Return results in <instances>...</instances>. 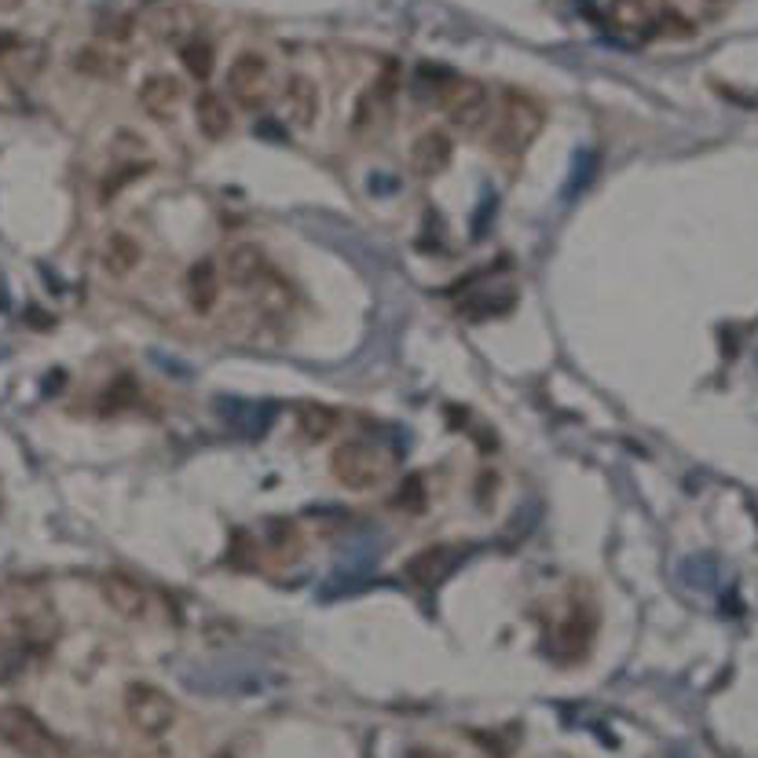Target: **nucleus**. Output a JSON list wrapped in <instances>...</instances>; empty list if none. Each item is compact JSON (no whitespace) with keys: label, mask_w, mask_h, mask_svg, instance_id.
Segmentation results:
<instances>
[{"label":"nucleus","mask_w":758,"mask_h":758,"mask_svg":"<svg viewBox=\"0 0 758 758\" xmlns=\"http://www.w3.org/2000/svg\"><path fill=\"white\" fill-rule=\"evenodd\" d=\"M543 125H546L543 103L532 100V95L521 89H506L503 110H498V121H495L492 137H487L492 154L503 158V162H513V158H521L535 143Z\"/></svg>","instance_id":"nucleus-1"},{"label":"nucleus","mask_w":758,"mask_h":758,"mask_svg":"<svg viewBox=\"0 0 758 758\" xmlns=\"http://www.w3.org/2000/svg\"><path fill=\"white\" fill-rule=\"evenodd\" d=\"M0 744L22 758H59L63 744L30 707L22 704H0Z\"/></svg>","instance_id":"nucleus-2"},{"label":"nucleus","mask_w":758,"mask_h":758,"mask_svg":"<svg viewBox=\"0 0 758 758\" xmlns=\"http://www.w3.org/2000/svg\"><path fill=\"white\" fill-rule=\"evenodd\" d=\"M125 718L143 737H165L176 722V704L165 689L151 681H129L125 686Z\"/></svg>","instance_id":"nucleus-3"},{"label":"nucleus","mask_w":758,"mask_h":758,"mask_svg":"<svg viewBox=\"0 0 758 758\" xmlns=\"http://www.w3.org/2000/svg\"><path fill=\"white\" fill-rule=\"evenodd\" d=\"M330 473L348 492H371L385 476V462L366 439H345V444L330 451Z\"/></svg>","instance_id":"nucleus-4"},{"label":"nucleus","mask_w":758,"mask_h":758,"mask_svg":"<svg viewBox=\"0 0 758 758\" xmlns=\"http://www.w3.org/2000/svg\"><path fill=\"white\" fill-rule=\"evenodd\" d=\"M436 107L444 110L447 121L462 132H473L481 121L487 118V89L481 81L458 78V73H447V81L439 84L436 92Z\"/></svg>","instance_id":"nucleus-5"},{"label":"nucleus","mask_w":758,"mask_h":758,"mask_svg":"<svg viewBox=\"0 0 758 758\" xmlns=\"http://www.w3.org/2000/svg\"><path fill=\"white\" fill-rule=\"evenodd\" d=\"M228 95L242 110H261L272 95V67L261 52H239L228 67Z\"/></svg>","instance_id":"nucleus-6"},{"label":"nucleus","mask_w":758,"mask_h":758,"mask_svg":"<svg viewBox=\"0 0 758 758\" xmlns=\"http://www.w3.org/2000/svg\"><path fill=\"white\" fill-rule=\"evenodd\" d=\"M228 283L239 286V290H261L267 283V275H272V267H267V256L261 246H253V242H242V246H231L228 253Z\"/></svg>","instance_id":"nucleus-7"},{"label":"nucleus","mask_w":758,"mask_h":758,"mask_svg":"<svg viewBox=\"0 0 758 758\" xmlns=\"http://www.w3.org/2000/svg\"><path fill=\"white\" fill-rule=\"evenodd\" d=\"M100 594H103V602L114 608L118 616H125V619H140L146 616V590L143 586L125 576V572H107V576L100 579Z\"/></svg>","instance_id":"nucleus-8"},{"label":"nucleus","mask_w":758,"mask_h":758,"mask_svg":"<svg viewBox=\"0 0 758 758\" xmlns=\"http://www.w3.org/2000/svg\"><path fill=\"white\" fill-rule=\"evenodd\" d=\"M183 290H188V304L191 312L199 315H210L216 309V297H220V272H216V261L213 256H199L188 275H183Z\"/></svg>","instance_id":"nucleus-9"},{"label":"nucleus","mask_w":758,"mask_h":758,"mask_svg":"<svg viewBox=\"0 0 758 758\" xmlns=\"http://www.w3.org/2000/svg\"><path fill=\"white\" fill-rule=\"evenodd\" d=\"M455 158V146H451V137L444 129H429L422 132L418 140L411 143V169L418 176H439Z\"/></svg>","instance_id":"nucleus-10"},{"label":"nucleus","mask_w":758,"mask_h":758,"mask_svg":"<svg viewBox=\"0 0 758 758\" xmlns=\"http://www.w3.org/2000/svg\"><path fill=\"white\" fill-rule=\"evenodd\" d=\"M140 107L158 121H169L176 114V107L183 100V89L173 73H151V78L140 81Z\"/></svg>","instance_id":"nucleus-11"},{"label":"nucleus","mask_w":758,"mask_h":758,"mask_svg":"<svg viewBox=\"0 0 758 758\" xmlns=\"http://www.w3.org/2000/svg\"><path fill=\"white\" fill-rule=\"evenodd\" d=\"M393 92H396V63H388L382 70V78H377L371 89L356 100V110H352V132L374 129L377 118H382V110H385V100H393Z\"/></svg>","instance_id":"nucleus-12"},{"label":"nucleus","mask_w":758,"mask_h":758,"mask_svg":"<svg viewBox=\"0 0 758 758\" xmlns=\"http://www.w3.org/2000/svg\"><path fill=\"white\" fill-rule=\"evenodd\" d=\"M283 107H286L290 125L312 129L315 118H320V89H315V81L293 73V78L286 81V89H283Z\"/></svg>","instance_id":"nucleus-13"},{"label":"nucleus","mask_w":758,"mask_h":758,"mask_svg":"<svg viewBox=\"0 0 758 758\" xmlns=\"http://www.w3.org/2000/svg\"><path fill=\"white\" fill-rule=\"evenodd\" d=\"M140 242L129 235V231H107V239L100 242V264L110 279H125L137 272L140 264Z\"/></svg>","instance_id":"nucleus-14"},{"label":"nucleus","mask_w":758,"mask_h":758,"mask_svg":"<svg viewBox=\"0 0 758 758\" xmlns=\"http://www.w3.org/2000/svg\"><path fill=\"white\" fill-rule=\"evenodd\" d=\"M594 630H597V619H594L590 608H576V613H568L565 619H560L554 645L565 659H583L586 649H590V641H594Z\"/></svg>","instance_id":"nucleus-15"},{"label":"nucleus","mask_w":758,"mask_h":758,"mask_svg":"<svg viewBox=\"0 0 758 758\" xmlns=\"http://www.w3.org/2000/svg\"><path fill=\"white\" fill-rule=\"evenodd\" d=\"M455 560H458V554L451 546H429L407 560L403 576L411 579V586H436L451 568H455Z\"/></svg>","instance_id":"nucleus-16"},{"label":"nucleus","mask_w":758,"mask_h":758,"mask_svg":"<svg viewBox=\"0 0 758 758\" xmlns=\"http://www.w3.org/2000/svg\"><path fill=\"white\" fill-rule=\"evenodd\" d=\"M194 121H199V132L205 140H224L231 125H235V118H231V107L220 100L216 92H199V100H194Z\"/></svg>","instance_id":"nucleus-17"},{"label":"nucleus","mask_w":758,"mask_h":758,"mask_svg":"<svg viewBox=\"0 0 758 758\" xmlns=\"http://www.w3.org/2000/svg\"><path fill=\"white\" fill-rule=\"evenodd\" d=\"M334 429H337V411L323 407V403H304V407H297V433L309 444H323Z\"/></svg>","instance_id":"nucleus-18"},{"label":"nucleus","mask_w":758,"mask_h":758,"mask_svg":"<svg viewBox=\"0 0 758 758\" xmlns=\"http://www.w3.org/2000/svg\"><path fill=\"white\" fill-rule=\"evenodd\" d=\"M73 67H78L84 78H114V73H121V67H125V59H118V52H110V48L103 44H84L78 55H73Z\"/></svg>","instance_id":"nucleus-19"},{"label":"nucleus","mask_w":758,"mask_h":758,"mask_svg":"<svg viewBox=\"0 0 758 758\" xmlns=\"http://www.w3.org/2000/svg\"><path fill=\"white\" fill-rule=\"evenodd\" d=\"M213 59H216L213 55V44L205 41V37H194V41L180 44V63H183V70H188L194 81H210Z\"/></svg>","instance_id":"nucleus-20"},{"label":"nucleus","mask_w":758,"mask_h":758,"mask_svg":"<svg viewBox=\"0 0 758 758\" xmlns=\"http://www.w3.org/2000/svg\"><path fill=\"white\" fill-rule=\"evenodd\" d=\"M137 377L132 374H118L114 382H110L107 388H103V396H100V414H121L125 407H132V403H137Z\"/></svg>","instance_id":"nucleus-21"},{"label":"nucleus","mask_w":758,"mask_h":758,"mask_svg":"<svg viewBox=\"0 0 758 758\" xmlns=\"http://www.w3.org/2000/svg\"><path fill=\"white\" fill-rule=\"evenodd\" d=\"M393 506L403 509V513H425V481L418 473H411V476H403L400 487H396V495H393Z\"/></svg>","instance_id":"nucleus-22"},{"label":"nucleus","mask_w":758,"mask_h":758,"mask_svg":"<svg viewBox=\"0 0 758 758\" xmlns=\"http://www.w3.org/2000/svg\"><path fill=\"white\" fill-rule=\"evenodd\" d=\"M143 173H151V165H146V162H137V165H121V169H114V173H110V176L100 183V194H103V202H110V199H114V194H118L121 188H129V183H137Z\"/></svg>","instance_id":"nucleus-23"},{"label":"nucleus","mask_w":758,"mask_h":758,"mask_svg":"<svg viewBox=\"0 0 758 758\" xmlns=\"http://www.w3.org/2000/svg\"><path fill=\"white\" fill-rule=\"evenodd\" d=\"M22 8V0H0V11H16Z\"/></svg>","instance_id":"nucleus-24"},{"label":"nucleus","mask_w":758,"mask_h":758,"mask_svg":"<svg viewBox=\"0 0 758 758\" xmlns=\"http://www.w3.org/2000/svg\"><path fill=\"white\" fill-rule=\"evenodd\" d=\"M411 758H439V755H433V751H414Z\"/></svg>","instance_id":"nucleus-25"}]
</instances>
